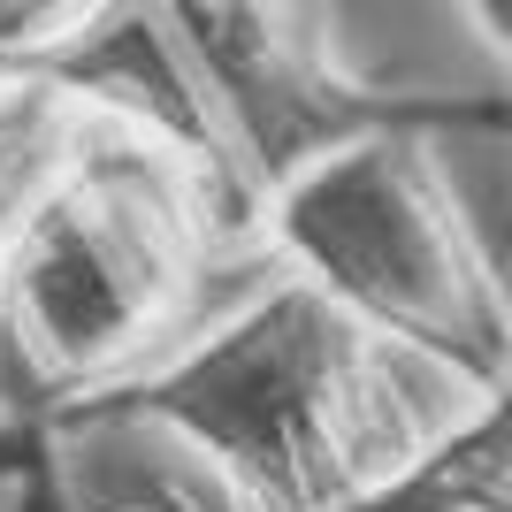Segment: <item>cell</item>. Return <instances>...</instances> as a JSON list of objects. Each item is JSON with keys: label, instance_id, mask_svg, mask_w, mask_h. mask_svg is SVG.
I'll return each instance as SVG.
<instances>
[{"label": "cell", "instance_id": "cell-1", "mask_svg": "<svg viewBox=\"0 0 512 512\" xmlns=\"http://www.w3.org/2000/svg\"><path fill=\"white\" fill-rule=\"evenodd\" d=\"M482 406V390L375 337L306 276H283L199 344L92 398L69 428H161L237 512H352L398 490Z\"/></svg>", "mask_w": 512, "mask_h": 512}, {"label": "cell", "instance_id": "cell-6", "mask_svg": "<svg viewBox=\"0 0 512 512\" xmlns=\"http://www.w3.org/2000/svg\"><path fill=\"white\" fill-rule=\"evenodd\" d=\"M467 23H474V39L490 46L497 62L512 54V0H467Z\"/></svg>", "mask_w": 512, "mask_h": 512}, {"label": "cell", "instance_id": "cell-2", "mask_svg": "<svg viewBox=\"0 0 512 512\" xmlns=\"http://www.w3.org/2000/svg\"><path fill=\"white\" fill-rule=\"evenodd\" d=\"M230 253L207 176L161 123L77 92L62 146L0 237V406L69 428L176 352Z\"/></svg>", "mask_w": 512, "mask_h": 512}, {"label": "cell", "instance_id": "cell-3", "mask_svg": "<svg viewBox=\"0 0 512 512\" xmlns=\"http://www.w3.org/2000/svg\"><path fill=\"white\" fill-rule=\"evenodd\" d=\"M436 123H375L283 176L253 214V245H276L291 276L360 314L482 398H505L512 314L467 207L436 161Z\"/></svg>", "mask_w": 512, "mask_h": 512}, {"label": "cell", "instance_id": "cell-5", "mask_svg": "<svg viewBox=\"0 0 512 512\" xmlns=\"http://www.w3.org/2000/svg\"><path fill=\"white\" fill-rule=\"evenodd\" d=\"M107 0H0V69H31L69 46Z\"/></svg>", "mask_w": 512, "mask_h": 512}, {"label": "cell", "instance_id": "cell-4", "mask_svg": "<svg viewBox=\"0 0 512 512\" xmlns=\"http://www.w3.org/2000/svg\"><path fill=\"white\" fill-rule=\"evenodd\" d=\"M69 100L77 92L54 85L46 69H0V237H8L16 207L31 199V184L46 176L54 146H62Z\"/></svg>", "mask_w": 512, "mask_h": 512}]
</instances>
